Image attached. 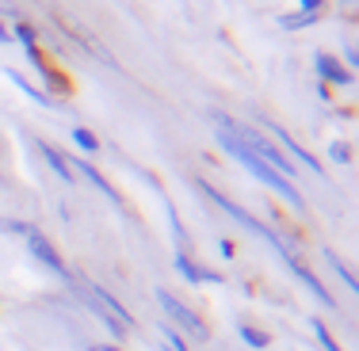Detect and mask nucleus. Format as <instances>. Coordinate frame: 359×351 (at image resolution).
<instances>
[{
	"mask_svg": "<svg viewBox=\"0 0 359 351\" xmlns=\"http://www.w3.org/2000/svg\"><path fill=\"white\" fill-rule=\"evenodd\" d=\"M218 145H222V149L230 153L233 160H241V165L249 168V172L256 176L260 184H268V187H272V191H279V195H283V199H287V202H291V207H295V210H302V207H306V202H302V191H298V187L291 184V179H283L279 172H272V168H268V165H264V160H260V157H252V153L244 149V145L237 142V137H230V134H226V130H218Z\"/></svg>",
	"mask_w": 359,
	"mask_h": 351,
	"instance_id": "nucleus-1",
	"label": "nucleus"
},
{
	"mask_svg": "<svg viewBox=\"0 0 359 351\" xmlns=\"http://www.w3.org/2000/svg\"><path fill=\"white\" fill-rule=\"evenodd\" d=\"M199 191H203V195H207V199H210V202H218V207H222V210H226V214H233V218H237V222L244 225V230H252V233H256V237H264V241H268V244H275V248H279V256H283V260H287V267H295V264H298V256H295V252H291V248H287V244H283V241H279V233H275V230H268V225H264V222H256V218H252V214H249V210H241V207H237V202H230V199H226V195H222V191H214V187H210V184H207V179H199Z\"/></svg>",
	"mask_w": 359,
	"mask_h": 351,
	"instance_id": "nucleus-2",
	"label": "nucleus"
},
{
	"mask_svg": "<svg viewBox=\"0 0 359 351\" xmlns=\"http://www.w3.org/2000/svg\"><path fill=\"white\" fill-rule=\"evenodd\" d=\"M157 301H161V309H165V313L173 317V321L180 324V329L187 332V336H195V340H207V324H203L199 317H195V313H191V309H187L180 298H173L168 290H157Z\"/></svg>",
	"mask_w": 359,
	"mask_h": 351,
	"instance_id": "nucleus-3",
	"label": "nucleus"
},
{
	"mask_svg": "<svg viewBox=\"0 0 359 351\" xmlns=\"http://www.w3.org/2000/svg\"><path fill=\"white\" fill-rule=\"evenodd\" d=\"M23 237H27V248H31V256H35L38 264H46V267H50L54 275H61V279H73V275H69V267L61 264L58 248H54V244L46 241L43 233H38V230H27V233H23Z\"/></svg>",
	"mask_w": 359,
	"mask_h": 351,
	"instance_id": "nucleus-4",
	"label": "nucleus"
},
{
	"mask_svg": "<svg viewBox=\"0 0 359 351\" xmlns=\"http://www.w3.org/2000/svg\"><path fill=\"white\" fill-rule=\"evenodd\" d=\"M80 287H85L88 294H92V298H96V301H100V306H103V309H108V313H111V317H115V321L122 324V329H126V324H134V317H130V313H126V309H122V306H119V301H115V298H111V294H108V290H100V287H88V283H80Z\"/></svg>",
	"mask_w": 359,
	"mask_h": 351,
	"instance_id": "nucleus-5",
	"label": "nucleus"
},
{
	"mask_svg": "<svg viewBox=\"0 0 359 351\" xmlns=\"http://www.w3.org/2000/svg\"><path fill=\"white\" fill-rule=\"evenodd\" d=\"M272 130H275V137H279V142L287 145V153H291V157H295V160H302V165H306L309 172H321V160H317V157H309V153L302 149V145H298L295 137L287 134V130H283V126H272Z\"/></svg>",
	"mask_w": 359,
	"mask_h": 351,
	"instance_id": "nucleus-6",
	"label": "nucleus"
},
{
	"mask_svg": "<svg viewBox=\"0 0 359 351\" xmlns=\"http://www.w3.org/2000/svg\"><path fill=\"white\" fill-rule=\"evenodd\" d=\"M176 271L184 275L187 283H222V279H218L214 271H203V267H195L187 252H176Z\"/></svg>",
	"mask_w": 359,
	"mask_h": 351,
	"instance_id": "nucleus-7",
	"label": "nucleus"
},
{
	"mask_svg": "<svg viewBox=\"0 0 359 351\" xmlns=\"http://www.w3.org/2000/svg\"><path fill=\"white\" fill-rule=\"evenodd\" d=\"M317 69H321V77L332 80V84H352V73H348L337 58H329V54H317Z\"/></svg>",
	"mask_w": 359,
	"mask_h": 351,
	"instance_id": "nucleus-8",
	"label": "nucleus"
},
{
	"mask_svg": "<svg viewBox=\"0 0 359 351\" xmlns=\"http://www.w3.org/2000/svg\"><path fill=\"white\" fill-rule=\"evenodd\" d=\"M38 149H43V157L50 160V168H54V172H58V176L65 179V184H73V165H69V160H65V157H61L58 149H54L50 142H38Z\"/></svg>",
	"mask_w": 359,
	"mask_h": 351,
	"instance_id": "nucleus-9",
	"label": "nucleus"
},
{
	"mask_svg": "<svg viewBox=\"0 0 359 351\" xmlns=\"http://www.w3.org/2000/svg\"><path fill=\"white\" fill-rule=\"evenodd\" d=\"M77 172H85V179H92V184H96V187H100V191H103V195H108V199H111V202H119V195H115V187H111V184H108V179H103L100 172H96V168H92V165H88V160H77Z\"/></svg>",
	"mask_w": 359,
	"mask_h": 351,
	"instance_id": "nucleus-10",
	"label": "nucleus"
},
{
	"mask_svg": "<svg viewBox=\"0 0 359 351\" xmlns=\"http://www.w3.org/2000/svg\"><path fill=\"white\" fill-rule=\"evenodd\" d=\"M4 77L12 80L15 88H23V92H27L31 100H38V103H50V96H46V92H38V88L31 84V80H23V77H20V73H15V69H4Z\"/></svg>",
	"mask_w": 359,
	"mask_h": 351,
	"instance_id": "nucleus-11",
	"label": "nucleus"
},
{
	"mask_svg": "<svg viewBox=\"0 0 359 351\" xmlns=\"http://www.w3.org/2000/svg\"><path fill=\"white\" fill-rule=\"evenodd\" d=\"M73 142H77L85 153H96V149H100V142H96V134H92V130H85V126H77V130H73Z\"/></svg>",
	"mask_w": 359,
	"mask_h": 351,
	"instance_id": "nucleus-12",
	"label": "nucleus"
},
{
	"mask_svg": "<svg viewBox=\"0 0 359 351\" xmlns=\"http://www.w3.org/2000/svg\"><path fill=\"white\" fill-rule=\"evenodd\" d=\"M325 260H329V264H332V267H337V275H340V279H344V283H348V287H352V290L359 287V283H356V275H352V271H348V264H344V260H340V256H337V252H325Z\"/></svg>",
	"mask_w": 359,
	"mask_h": 351,
	"instance_id": "nucleus-13",
	"label": "nucleus"
},
{
	"mask_svg": "<svg viewBox=\"0 0 359 351\" xmlns=\"http://www.w3.org/2000/svg\"><path fill=\"white\" fill-rule=\"evenodd\" d=\"M317 20V12H298V15H283V27H287V31H295V27H309V23H314Z\"/></svg>",
	"mask_w": 359,
	"mask_h": 351,
	"instance_id": "nucleus-14",
	"label": "nucleus"
},
{
	"mask_svg": "<svg viewBox=\"0 0 359 351\" xmlns=\"http://www.w3.org/2000/svg\"><path fill=\"white\" fill-rule=\"evenodd\" d=\"M237 332H241V340H244L249 348H268V336H264V332H256L252 324H241Z\"/></svg>",
	"mask_w": 359,
	"mask_h": 351,
	"instance_id": "nucleus-15",
	"label": "nucleus"
},
{
	"mask_svg": "<svg viewBox=\"0 0 359 351\" xmlns=\"http://www.w3.org/2000/svg\"><path fill=\"white\" fill-rule=\"evenodd\" d=\"M314 332H317V340H321V348H325V351H340V344L329 336V329H325L321 321H314Z\"/></svg>",
	"mask_w": 359,
	"mask_h": 351,
	"instance_id": "nucleus-16",
	"label": "nucleus"
},
{
	"mask_svg": "<svg viewBox=\"0 0 359 351\" xmlns=\"http://www.w3.org/2000/svg\"><path fill=\"white\" fill-rule=\"evenodd\" d=\"M15 38H23L27 46H35V27H27V23L15 20Z\"/></svg>",
	"mask_w": 359,
	"mask_h": 351,
	"instance_id": "nucleus-17",
	"label": "nucleus"
},
{
	"mask_svg": "<svg viewBox=\"0 0 359 351\" xmlns=\"http://www.w3.org/2000/svg\"><path fill=\"white\" fill-rule=\"evenodd\" d=\"M332 160H337V165H348V160H352V149H348L344 142H337L332 145Z\"/></svg>",
	"mask_w": 359,
	"mask_h": 351,
	"instance_id": "nucleus-18",
	"label": "nucleus"
},
{
	"mask_svg": "<svg viewBox=\"0 0 359 351\" xmlns=\"http://www.w3.org/2000/svg\"><path fill=\"white\" fill-rule=\"evenodd\" d=\"M325 0H302V12H321Z\"/></svg>",
	"mask_w": 359,
	"mask_h": 351,
	"instance_id": "nucleus-19",
	"label": "nucleus"
},
{
	"mask_svg": "<svg viewBox=\"0 0 359 351\" xmlns=\"http://www.w3.org/2000/svg\"><path fill=\"white\" fill-rule=\"evenodd\" d=\"M218 248H222V256H226V260H233V241H222Z\"/></svg>",
	"mask_w": 359,
	"mask_h": 351,
	"instance_id": "nucleus-20",
	"label": "nucleus"
},
{
	"mask_svg": "<svg viewBox=\"0 0 359 351\" xmlns=\"http://www.w3.org/2000/svg\"><path fill=\"white\" fill-rule=\"evenodd\" d=\"M4 38H8V31H4V27H0V43H4Z\"/></svg>",
	"mask_w": 359,
	"mask_h": 351,
	"instance_id": "nucleus-21",
	"label": "nucleus"
}]
</instances>
